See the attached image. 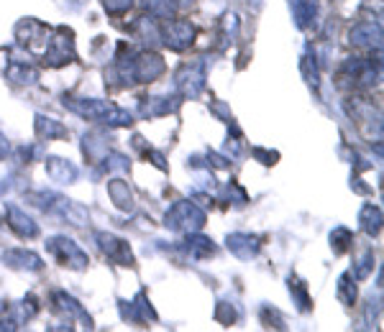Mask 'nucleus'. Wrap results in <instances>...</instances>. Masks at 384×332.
I'll return each instance as SVG.
<instances>
[{
    "label": "nucleus",
    "instance_id": "ddd939ff",
    "mask_svg": "<svg viewBox=\"0 0 384 332\" xmlns=\"http://www.w3.org/2000/svg\"><path fill=\"white\" fill-rule=\"evenodd\" d=\"M331 241L335 243V253H343V251L349 248V243H351V233L346 230V227H338V230L331 235Z\"/></svg>",
    "mask_w": 384,
    "mask_h": 332
},
{
    "label": "nucleus",
    "instance_id": "f257e3e1",
    "mask_svg": "<svg viewBox=\"0 0 384 332\" xmlns=\"http://www.w3.org/2000/svg\"><path fill=\"white\" fill-rule=\"evenodd\" d=\"M203 223H205V212L200 210V207H195L192 202H179L167 215V225L177 227V230H195Z\"/></svg>",
    "mask_w": 384,
    "mask_h": 332
},
{
    "label": "nucleus",
    "instance_id": "20e7f679",
    "mask_svg": "<svg viewBox=\"0 0 384 332\" xmlns=\"http://www.w3.org/2000/svg\"><path fill=\"white\" fill-rule=\"evenodd\" d=\"M192 26L187 21H172L167 23V44L172 49H185L192 44Z\"/></svg>",
    "mask_w": 384,
    "mask_h": 332
},
{
    "label": "nucleus",
    "instance_id": "2eb2a0df",
    "mask_svg": "<svg viewBox=\"0 0 384 332\" xmlns=\"http://www.w3.org/2000/svg\"><path fill=\"white\" fill-rule=\"evenodd\" d=\"M6 154H8V143H6V138L0 135V159H3Z\"/></svg>",
    "mask_w": 384,
    "mask_h": 332
},
{
    "label": "nucleus",
    "instance_id": "0eeeda50",
    "mask_svg": "<svg viewBox=\"0 0 384 332\" xmlns=\"http://www.w3.org/2000/svg\"><path fill=\"white\" fill-rule=\"evenodd\" d=\"M46 171H49V177L59 184H70V182H75V177H77V169H75L72 164L62 161V159H49Z\"/></svg>",
    "mask_w": 384,
    "mask_h": 332
},
{
    "label": "nucleus",
    "instance_id": "f03ea898",
    "mask_svg": "<svg viewBox=\"0 0 384 332\" xmlns=\"http://www.w3.org/2000/svg\"><path fill=\"white\" fill-rule=\"evenodd\" d=\"M49 251L57 255V261L62 266H72V269H85L87 266V255L72 241H67V238H51Z\"/></svg>",
    "mask_w": 384,
    "mask_h": 332
},
{
    "label": "nucleus",
    "instance_id": "423d86ee",
    "mask_svg": "<svg viewBox=\"0 0 384 332\" xmlns=\"http://www.w3.org/2000/svg\"><path fill=\"white\" fill-rule=\"evenodd\" d=\"M8 225L13 227L15 233L21 235V238H34V235L39 233V227L34 225V220L26 218L21 210H13V207H11V218H8Z\"/></svg>",
    "mask_w": 384,
    "mask_h": 332
},
{
    "label": "nucleus",
    "instance_id": "7ed1b4c3",
    "mask_svg": "<svg viewBox=\"0 0 384 332\" xmlns=\"http://www.w3.org/2000/svg\"><path fill=\"white\" fill-rule=\"evenodd\" d=\"M98 243L108 258L118 261L121 266L131 263V251H128V246L123 241H118V238H113V235H108V233H98Z\"/></svg>",
    "mask_w": 384,
    "mask_h": 332
},
{
    "label": "nucleus",
    "instance_id": "39448f33",
    "mask_svg": "<svg viewBox=\"0 0 384 332\" xmlns=\"http://www.w3.org/2000/svg\"><path fill=\"white\" fill-rule=\"evenodd\" d=\"M6 263L8 266H15V269H29V271L41 269V258L34 253H29V251H8Z\"/></svg>",
    "mask_w": 384,
    "mask_h": 332
},
{
    "label": "nucleus",
    "instance_id": "9b49d317",
    "mask_svg": "<svg viewBox=\"0 0 384 332\" xmlns=\"http://www.w3.org/2000/svg\"><path fill=\"white\" fill-rule=\"evenodd\" d=\"M110 194H113V202L118 207H131V192L123 182H113L110 184Z\"/></svg>",
    "mask_w": 384,
    "mask_h": 332
},
{
    "label": "nucleus",
    "instance_id": "f8f14e48",
    "mask_svg": "<svg viewBox=\"0 0 384 332\" xmlns=\"http://www.w3.org/2000/svg\"><path fill=\"white\" fill-rule=\"evenodd\" d=\"M338 297H341L343 304H354L356 286L351 284V276H341V281H338Z\"/></svg>",
    "mask_w": 384,
    "mask_h": 332
},
{
    "label": "nucleus",
    "instance_id": "9d476101",
    "mask_svg": "<svg viewBox=\"0 0 384 332\" xmlns=\"http://www.w3.org/2000/svg\"><path fill=\"white\" fill-rule=\"evenodd\" d=\"M36 128H39V135H41V138L46 135V141H49V138H54V135H64V133H67V131H64L59 123L49 121V118H39V121H36Z\"/></svg>",
    "mask_w": 384,
    "mask_h": 332
},
{
    "label": "nucleus",
    "instance_id": "4468645a",
    "mask_svg": "<svg viewBox=\"0 0 384 332\" xmlns=\"http://www.w3.org/2000/svg\"><path fill=\"white\" fill-rule=\"evenodd\" d=\"M103 3H105L108 13H123L131 8V0H103Z\"/></svg>",
    "mask_w": 384,
    "mask_h": 332
},
{
    "label": "nucleus",
    "instance_id": "1a4fd4ad",
    "mask_svg": "<svg viewBox=\"0 0 384 332\" xmlns=\"http://www.w3.org/2000/svg\"><path fill=\"white\" fill-rule=\"evenodd\" d=\"M379 220H382L379 210H374L371 205L364 207V212H361V223H364V227H366V233H369V235L379 233Z\"/></svg>",
    "mask_w": 384,
    "mask_h": 332
},
{
    "label": "nucleus",
    "instance_id": "6e6552de",
    "mask_svg": "<svg viewBox=\"0 0 384 332\" xmlns=\"http://www.w3.org/2000/svg\"><path fill=\"white\" fill-rule=\"evenodd\" d=\"M228 248L241 258H251L256 253V241L251 235H233V238H228Z\"/></svg>",
    "mask_w": 384,
    "mask_h": 332
}]
</instances>
